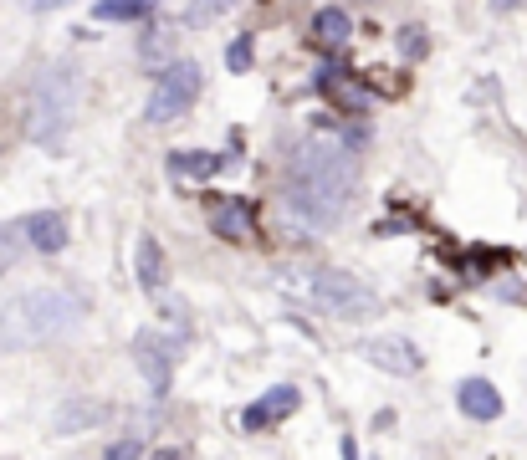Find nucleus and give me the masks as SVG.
<instances>
[{
  "mask_svg": "<svg viewBox=\"0 0 527 460\" xmlns=\"http://www.w3.org/2000/svg\"><path fill=\"white\" fill-rule=\"evenodd\" d=\"M67 236H72V230H67V215H57V210H36V215H26L21 220V241L31 246V251H62L67 246Z\"/></svg>",
  "mask_w": 527,
  "mask_h": 460,
  "instance_id": "obj_9",
  "label": "nucleus"
},
{
  "mask_svg": "<svg viewBox=\"0 0 527 460\" xmlns=\"http://www.w3.org/2000/svg\"><path fill=\"white\" fill-rule=\"evenodd\" d=\"M354 353H364L369 363H379V368H389V374H420V353H415V343H405V338H369V343H359Z\"/></svg>",
  "mask_w": 527,
  "mask_h": 460,
  "instance_id": "obj_8",
  "label": "nucleus"
},
{
  "mask_svg": "<svg viewBox=\"0 0 527 460\" xmlns=\"http://www.w3.org/2000/svg\"><path fill=\"white\" fill-rule=\"evenodd\" d=\"M297 404H302V394H297L292 384H277V389H267V394H261L256 404H246V409H241V430H246V435H261L267 425L287 420V414H292Z\"/></svg>",
  "mask_w": 527,
  "mask_h": 460,
  "instance_id": "obj_7",
  "label": "nucleus"
},
{
  "mask_svg": "<svg viewBox=\"0 0 527 460\" xmlns=\"http://www.w3.org/2000/svg\"><path fill=\"white\" fill-rule=\"evenodd\" d=\"M82 312H87V297L67 292V287L21 292L16 302L0 307V348H31V343L62 338L67 328L82 322Z\"/></svg>",
  "mask_w": 527,
  "mask_h": 460,
  "instance_id": "obj_2",
  "label": "nucleus"
},
{
  "mask_svg": "<svg viewBox=\"0 0 527 460\" xmlns=\"http://www.w3.org/2000/svg\"><path fill=\"white\" fill-rule=\"evenodd\" d=\"M456 404H461V414H471V420H497V414H502V394L487 379H466L456 389Z\"/></svg>",
  "mask_w": 527,
  "mask_h": 460,
  "instance_id": "obj_10",
  "label": "nucleus"
},
{
  "mask_svg": "<svg viewBox=\"0 0 527 460\" xmlns=\"http://www.w3.org/2000/svg\"><path fill=\"white\" fill-rule=\"evenodd\" d=\"M139 287H144V292H159V287H164V251H159L154 236L139 241Z\"/></svg>",
  "mask_w": 527,
  "mask_h": 460,
  "instance_id": "obj_13",
  "label": "nucleus"
},
{
  "mask_svg": "<svg viewBox=\"0 0 527 460\" xmlns=\"http://www.w3.org/2000/svg\"><path fill=\"white\" fill-rule=\"evenodd\" d=\"M128 455H144V445H139V440H118V445H108V460H128Z\"/></svg>",
  "mask_w": 527,
  "mask_h": 460,
  "instance_id": "obj_18",
  "label": "nucleus"
},
{
  "mask_svg": "<svg viewBox=\"0 0 527 460\" xmlns=\"http://www.w3.org/2000/svg\"><path fill=\"white\" fill-rule=\"evenodd\" d=\"M231 6H236V0H190V6H185V26H210V21H221Z\"/></svg>",
  "mask_w": 527,
  "mask_h": 460,
  "instance_id": "obj_16",
  "label": "nucleus"
},
{
  "mask_svg": "<svg viewBox=\"0 0 527 460\" xmlns=\"http://www.w3.org/2000/svg\"><path fill=\"white\" fill-rule=\"evenodd\" d=\"M226 67H231V72H251V36H236V41L226 46Z\"/></svg>",
  "mask_w": 527,
  "mask_h": 460,
  "instance_id": "obj_17",
  "label": "nucleus"
},
{
  "mask_svg": "<svg viewBox=\"0 0 527 460\" xmlns=\"http://www.w3.org/2000/svg\"><path fill=\"white\" fill-rule=\"evenodd\" d=\"M174 348H180V338H164V333H139L134 338V353H139V368L154 394L169 389V368H174Z\"/></svg>",
  "mask_w": 527,
  "mask_h": 460,
  "instance_id": "obj_6",
  "label": "nucleus"
},
{
  "mask_svg": "<svg viewBox=\"0 0 527 460\" xmlns=\"http://www.w3.org/2000/svg\"><path fill=\"white\" fill-rule=\"evenodd\" d=\"M251 225H256V220H251V205H246V200H221V205L210 210V230H215L221 241H246Z\"/></svg>",
  "mask_w": 527,
  "mask_h": 460,
  "instance_id": "obj_11",
  "label": "nucleus"
},
{
  "mask_svg": "<svg viewBox=\"0 0 527 460\" xmlns=\"http://www.w3.org/2000/svg\"><path fill=\"white\" fill-rule=\"evenodd\" d=\"M307 297H313L323 312L343 317V322H364L379 312V297L359 282V276H348L338 266H318L313 276H307Z\"/></svg>",
  "mask_w": 527,
  "mask_h": 460,
  "instance_id": "obj_4",
  "label": "nucleus"
},
{
  "mask_svg": "<svg viewBox=\"0 0 527 460\" xmlns=\"http://www.w3.org/2000/svg\"><path fill=\"white\" fill-rule=\"evenodd\" d=\"M93 16L98 21H144V16H154V0H98Z\"/></svg>",
  "mask_w": 527,
  "mask_h": 460,
  "instance_id": "obj_15",
  "label": "nucleus"
},
{
  "mask_svg": "<svg viewBox=\"0 0 527 460\" xmlns=\"http://www.w3.org/2000/svg\"><path fill=\"white\" fill-rule=\"evenodd\" d=\"M313 36H318L323 46H343L348 36H354V21H348L338 6H328V11H318V21H313Z\"/></svg>",
  "mask_w": 527,
  "mask_h": 460,
  "instance_id": "obj_14",
  "label": "nucleus"
},
{
  "mask_svg": "<svg viewBox=\"0 0 527 460\" xmlns=\"http://www.w3.org/2000/svg\"><path fill=\"white\" fill-rule=\"evenodd\" d=\"M354 184H359L354 154L343 144H333V138H307L292 159V174H287L282 215L302 236H318V230L343 220L348 200H354Z\"/></svg>",
  "mask_w": 527,
  "mask_h": 460,
  "instance_id": "obj_1",
  "label": "nucleus"
},
{
  "mask_svg": "<svg viewBox=\"0 0 527 460\" xmlns=\"http://www.w3.org/2000/svg\"><path fill=\"white\" fill-rule=\"evenodd\" d=\"M522 6H527V0H492V11H497V16H507V11H522Z\"/></svg>",
  "mask_w": 527,
  "mask_h": 460,
  "instance_id": "obj_21",
  "label": "nucleus"
},
{
  "mask_svg": "<svg viewBox=\"0 0 527 460\" xmlns=\"http://www.w3.org/2000/svg\"><path fill=\"white\" fill-rule=\"evenodd\" d=\"M405 57H425V31H405Z\"/></svg>",
  "mask_w": 527,
  "mask_h": 460,
  "instance_id": "obj_20",
  "label": "nucleus"
},
{
  "mask_svg": "<svg viewBox=\"0 0 527 460\" xmlns=\"http://www.w3.org/2000/svg\"><path fill=\"white\" fill-rule=\"evenodd\" d=\"M241 154H231V159H215V154H169V174L174 179H210L221 164H236Z\"/></svg>",
  "mask_w": 527,
  "mask_h": 460,
  "instance_id": "obj_12",
  "label": "nucleus"
},
{
  "mask_svg": "<svg viewBox=\"0 0 527 460\" xmlns=\"http://www.w3.org/2000/svg\"><path fill=\"white\" fill-rule=\"evenodd\" d=\"M195 92H200V67L195 62H169L159 77H154V92H149V123H174L190 103H195Z\"/></svg>",
  "mask_w": 527,
  "mask_h": 460,
  "instance_id": "obj_5",
  "label": "nucleus"
},
{
  "mask_svg": "<svg viewBox=\"0 0 527 460\" xmlns=\"http://www.w3.org/2000/svg\"><path fill=\"white\" fill-rule=\"evenodd\" d=\"M57 6H67V0H31V11H57Z\"/></svg>",
  "mask_w": 527,
  "mask_h": 460,
  "instance_id": "obj_22",
  "label": "nucleus"
},
{
  "mask_svg": "<svg viewBox=\"0 0 527 460\" xmlns=\"http://www.w3.org/2000/svg\"><path fill=\"white\" fill-rule=\"evenodd\" d=\"M16 246H21V225H11L6 236H0V261H11V256H16Z\"/></svg>",
  "mask_w": 527,
  "mask_h": 460,
  "instance_id": "obj_19",
  "label": "nucleus"
},
{
  "mask_svg": "<svg viewBox=\"0 0 527 460\" xmlns=\"http://www.w3.org/2000/svg\"><path fill=\"white\" fill-rule=\"evenodd\" d=\"M72 103H77V77L72 72H47L31 92V113H26V128L36 144L47 149H62L67 138V123H72Z\"/></svg>",
  "mask_w": 527,
  "mask_h": 460,
  "instance_id": "obj_3",
  "label": "nucleus"
}]
</instances>
